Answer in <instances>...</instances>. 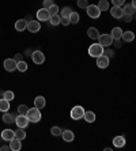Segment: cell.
<instances>
[{
  "instance_id": "21",
  "label": "cell",
  "mask_w": 136,
  "mask_h": 151,
  "mask_svg": "<svg viewBox=\"0 0 136 151\" xmlns=\"http://www.w3.org/2000/svg\"><path fill=\"white\" fill-rule=\"evenodd\" d=\"M121 34H122V29L121 27H113L112 33H110V35H112L113 40H121Z\"/></svg>"
},
{
  "instance_id": "12",
  "label": "cell",
  "mask_w": 136,
  "mask_h": 151,
  "mask_svg": "<svg viewBox=\"0 0 136 151\" xmlns=\"http://www.w3.org/2000/svg\"><path fill=\"white\" fill-rule=\"evenodd\" d=\"M15 137V132L12 129H4L1 131V139L6 142H10Z\"/></svg>"
},
{
  "instance_id": "28",
  "label": "cell",
  "mask_w": 136,
  "mask_h": 151,
  "mask_svg": "<svg viewBox=\"0 0 136 151\" xmlns=\"http://www.w3.org/2000/svg\"><path fill=\"white\" fill-rule=\"evenodd\" d=\"M49 22H50V25H52V26L60 25V15H59V14L50 15V18H49Z\"/></svg>"
},
{
  "instance_id": "44",
  "label": "cell",
  "mask_w": 136,
  "mask_h": 151,
  "mask_svg": "<svg viewBox=\"0 0 136 151\" xmlns=\"http://www.w3.org/2000/svg\"><path fill=\"white\" fill-rule=\"evenodd\" d=\"M0 150H1V151H7V150H10V146H1V147H0Z\"/></svg>"
},
{
  "instance_id": "33",
  "label": "cell",
  "mask_w": 136,
  "mask_h": 151,
  "mask_svg": "<svg viewBox=\"0 0 136 151\" xmlns=\"http://www.w3.org/2000/svg\"><path fill=\"white\" fill-rule=\"evenodd\" d=\"M3 98L8 99V101H12V99L15 98L14 91H10V90H7V91H4V93H3Z\"/></svg>"
},
{
  "instance_id": "3",
  "label": "cell",
  "mask_w": 136,
  "mask_h": 151,
  "mask_svg": "<svg viewBox=\"0 0 136 151\" xmlns=\"http://www.w3.org/2000/svg\"><path fill=\"white\" fill-rule=\"evenodd\" d=\"M98 44H99V45H102L104 48L110 46L113 44L112 35H110V34H99V37H98Z\"/></svg>"
},
{
  "instance_id": "10",
  "label": "cell",
  "mask_w": 136,
  "mask_h": 151,
  "mask_svg": "<svg viewBox=\"0 0 136 151\" xmlns=\"http://www.w3.org/2000/svg\"><path fill=\"white\" fill-rule=\"evenodd\" d=\"M3 65H4V70L8 71V72H12V71L17 70V61L14 59H6Z\"/></svg>"
},
{
  "instance_id": "40",
  "label": "cell",
  "mask_w": 136,
  "mask_h": 151,
  "mask_svg": "<svg viewBox=\"0 0 136 151\" xmlns=\"http://www.w3.org/2000/svg\"><path fill=\"white\" fill-rule=\"evenodd\" d=\"M113 6H117V7H121L122 4H125V0H112Z\"/></svg>"
},
{
  "instance_id": "22",
  "label": "cell",
  "mask_w": 136,
  "mask_h": 151,
  "mask_svg": "<svg viewBox=\"0 0 136 151\" xmlns=\"http://www.w3.org/2000/svg\"><path fill=\"white\" fill-rule=\"evenodd\" d=\"M113 146L114 147H124L125 146V139L124 136H116L113 139Z\"/></svg>"
},
{
  "instance_id": "17",
  "label": "cell",
  "mask_w": 136,
  "mask_h": 151,
  "mask_svg": "<svg viewBox=\"0 0 136 151\" xmlns=\"http://www.w3.org/2000/svg\"><path fill=\"white\" fill-rule=\"evenodd\" d=\"M3 121L6 124H12L15 123V114L10 112H3Z\"/></svg>"
},
{
  "instance_id": "8",
  "label": "cell",
  "mask_w": 136,
  "mask_h": 151,
  "mask_svg": "<svg viewBox=\"0 0 136 151\" xmlns=\"http://www.w3.org/2000/svg\"><path fill=\"white\" fill-rule=\"evenodd\" d=\"M32 59L35 64H42L45 61V55L41 52V50H34L32 53Z\"/></svg>"
},
{
  "instance_id": "20",
  "label": "cell",
  "mask_w": 136,
  "mask_h": 151,
  "mask_svg": "<svg viewBox=\"0 0 136 151\" xmlns=\"http://www.w3.org/2000/svg\"><path fill=\"white\" fill-rule=\"evenodd\" d=\"M122 12H124V14H128V15H133L135 14V10L136 8L133 7L132 4H122Z\"/></svg>"
},
{
  "instance_id": "13",
  "label": "cell",
  "mask_w": 136,
  "mask_h": 151,
  "mask_svg": "<svg viewBox=\"0 0 136 151\" xmlns=\"http://www.w3.org/2000/svg\"><path fill=\"white\" fill-rule=\"evenodd\" d=\"M46 105V101L45 98L42 97V95H38V97H35L34 99V108H37V109H44Z\"/></svg>"
},
{
  "instance_id": "19",
  "label": "cell",
  "mask_w": 136,
  "mask_h": 151,
  "mask_svg": "<svg viewBox=\"0 0 136 151\" xmlns=\"http://www.w3.org/2000/svg\"><path fill=\"white\" fill-rule=\"evenodd\" d=\"M110 14H112L113 18H117V19H120V18L124 15V12H122L121 7H117V6H113V8L110 10Z\"/></svg>"
},
{
  "instance_id": "14",
  "label": "cell",
  "mask_w": 136,
  "mask_h": 151,
  "mask_svg": "<svg viewBox=\"0 0 136 151\" xmlns=\"http://www.w3.org/2000/svg\"><path fill=\"white\" fill-rule=\"evenodd\" d=\"M61 136H63V140L64 142H73V139H75V135H73L72 131L70 129H65V131H61Z\"/></svg>"
},
{
  "instance_id": "5",
  "label": "cell",
  "mask_w": 136,
  "mask_h": 151,
  "mask_svg": "<svg viewBox=\"0 0 136 151\" xmlns=\"http://www.w3.org/2000/svg\"><path fill=\"white\" fill-rule=\"evenodd\" d=\"M86 10H87V15L90 18H93V19H97V18L101 17V11L95 4H89Z\"/></svg>"
},
{
  "instance_id": "42",
  "label": "cell",
  "mask_w": 136,
  "mask_h": 151,
  "mask_svg": "<svg viewBox=\"0 0 136 151\" xmlns=\"http://www.w3.org/2000/svg\"><path fill=\"white\" fill-rule=\"evenodd\" d=\"M14 60L17 61V63H18V61H22V60H23V55H21V53H17V55L14 56Z\"/></svg>"
},
{
  "instance_id": "34",
  "label": "cell",
  "mask_w": 136,
  "mask_h": 151,
  "mask_svg": "<svg viewBox=\"0 0 136 151\" xmlns=\"http://www.w3.org/2000/svg\"><path fill=\"white\" fill-rule=\"evenodd\" d=\"M53 136H61V128L60 127H52V129H50Z\"/></svg>"
},
{
  "instance_id": "1",
  "label": "cell",
  "mask_w": 136,
  "mask_h": 151,
  "mask_svg": "<svg viewBox=\"0 0 136 151\" xmlns=\"http://www.w3.org/2000/svg\"><path fill=\"white\" fill-rule=\"evenodd\" d=\"M26 117L29 119V121H30V123H38L40 120H41V110L37 109V108L27 109Z\"/></svg>"
},
{
  "instance_id": "38",
  "label": "cell",
  "mask_w": 136,
  "mask_h": 151,
  "mask_svg": "<svg viewBox=\"0 0 136 151\" xmlns=\"http://www.w3.org/2000/svg\"><path fill=\"white\" fill-rule=\"evenodd\" d=\"M60 23H61V25H64V26H68V25H70V19H68V18H65V17H60Z\"/></svg>"
},
{
  "instance_id": "46",
  "label": "cell",
  "mask_w": 136,
  "mask_h": 151,
  "mask_svg": "<svg viewBox=\"0 0 136 151\" xmlns=\"http://www.w3.org/2000/svg\"><path fill=\"white\" fill-rule=\"evenodd\" d=\"M131 4H132L133 7H135V8H136V0H132V3H131Z\"/></svg>"
},
{
  "instance_id": "11",
  "label": "cell",
  "mask_w": 136,
  "mask_h": 151,
  "mask_svg": "<svg viewBox=\"0 0 136 151\" xmlns=\"http://www.w3.org/2000/svg\"><path fill=\"white\" fill-rule=\"evenodd\" d=\"M97 65L99 68H108L109 65V57L108 56H105V55H101L99 57H97Z\"/></svg>"
},
{
  "instance_id": "30",
  "label": "cell",
  "mask_w": 136,
  "mask_h": 151,
  "mask_svg": "<svg viewBox=\"0 0 136 151\" xmlns=\"http://www.w3.org/2000/svg\"><path fill=\"white\" fill-rule=\"evenodd\" d=\"M17 70H19L21 72H26V71H27V63L23 61V60H22V61H18L17 63Z\"/></svg>"
},
{
  "instance_id": "36",
  "label": "cell",
  "mask_w": 136,
  "mask_h": 151,
  "mask_svg": "<svg viewBox=\"0 0 136 151\" xmlns=\"http://www.w3.org/2000/svg\"><path fill=\"white\" fill-rule=\"evenodd\" d=\"M27 106L26 105H19L18 106V114H26L27 113Z\"/></svg>"
},
{
  "instance_id": "15",
  "label": "cell",
  "mask_w": 136,
  "mask_h": 151,
  "mask_svg": "<svg viewBox=\"0 0 136 151\" xmlns=\"http://www.w3.org/2000/svg\"><path fill=\"white\" fill-rule=\"evenodd\" d=\"M22 148V143L19 139H17V137H14L12 140H10V150L12 151H19Z\"/></svg>"
},
{
  "instance_id": "7",
  "label": "cell",
  "mask_w": 136,
  "mask_h": 151,
  "mask_svg": "<svg viewBox=\"0 0 136 151\" xmlns=\"http://www.w3.org/2000/svg\"><path fill=\"white\" fill-rule=\"evenodd\" d=\"M30 33H38L41 30V25H40V21H29L27 22V27H26Z\"/></svg>"
},
{
  "instance_id": "25",
  "label": "cell",
  "mask_w": 136,
  "mask_h": 151,
  "mask_svg": "<svg viewBox=\"0 0 136 151\" xmlns=\"http://www.w3.org/2000/svg\"><path fill=\"white\" fill-rule=\"evenodd\" d=\"M87 35H89V38H91V40H98V37H99V32H98L95 27H90L87 30Z\"/></svg>"
},
{
  "instance_id": "35",
  "label": "cell",
  "mask_w": 136,
  "mask_h": 151,
  "mask_svg": "<svg viewBox=\"0 0 136 151\" xmlns=\"http://www.w3.org/2000/svg\"><path fill=\"white\" fill-rule=\"evenodd\" d=\"M76 4H78V7H79V8H87L89 0H78Z\"/></svg>"
},
{
  "instance_id": "2",
  "label": "cell",
  "mask_w": 136,
  "mask_h": 151,
  "mask_svg": "<svg viewBox=\"0 0 136 151\" xmlns=\"http://www.w3.org/2000/svg\"><path fill=\"white\" fill-rule=\"evenodd\" d=\"M89 55H90L91 57H99L101 55H104V46L99 45V44H93V45H90V48H89Z\"/></svg>"
},
{
  "instance_id": "45",
  "label": "cell",
  "mask_w": 136,
  "mask_h": 151,
  "mask_svg": "<svg viewBox=\"0 0 136 151\" xmlns=\"http://www.w3.org/2000/svg\"><path fill=\"white\" fill-rule=\"evenodd\" d=\"M24 19H26V21H32V17H30V15H27V17H26V18H24Z\"/></svg>"
},
{
  "instance_id": "6",
  "label": "cell",
  "mask_w": 136,
  "mask_h": 151,
  "mask_svg": "<svg viewBox=\"0 0 136 151\" xmlns=\"http://www.w3.org/2000/svg\"><path fill=\"white\" fill-rule=\"evenodd\" d=\"M29 119L26 117V114H19V116L15 117V124L18 125V128H26V127L29 125Z\"/></svg>"
},
{
  "instance_id": "27",
  "label": "cell",
  "mask_w": 136,
  "mask_h": 151,
  "mask_svg": "<svg viewBox=\"0 0 136 151\" xmlns=\"http://www.w3.org/2000/svg\"><path fill=\"white\" fill-rule=\"evenodd\" d=\"M15 132V137H17V139H19V140H23L24 137H26V132H24L23 131V128H18L17 131H14Z\"/></svg>"
},
{
  "instance_id": "18",
  "label": "cell",
  "mask_w": 136,
  "mask_h": 151,
  "mask_svg": "<svg viewBox=\"0 0 136 151\" xmlns=\"http://www.w3.org/2000/svg\"><path fill=\"white\" fill-rule=\"evenodd\" d=\"M121 38H122V41H125V42H131V41H133L135 40V33L133 32H122V34H121Z\"/></svg>"
},
{
  "instance_id": "43",
  "label": "cell",
  "mask_w": 136,
  "mask_h": 151,
  "mask_svg": "<svg viewBox=\"0 0 136 151\" xmlns=\"http://www.w3.org/2000/svg\"><path fill=\"white\" fill-rule=\"evenodd\" d=\"M113 42H114V45L117 46V48H121V41H120V40H113Z\"/></svg>"
},
{
  "instance_id": "9",
  "label": "cell",
  "mask_w": 136,
  "mask_h": 151,
  "mask_svg": "<svg viewBox=\"0 0 136 151\" xmlns=\"http://www.w3.org/2000/svg\"><path fill=\"white\" fill-rule=\"evenodd\" d=\"M49 18H50V14H49V11L48 8H40L38 11H37V19L41 22L44 21H49Z\"/></svg>"
},
{
  "instance_id": "39",
  "label": "cell",
  "mask_w": 136,
  "mask_h": 151,
  "mask_svg": "<svg viewBox=\"0 0 136 151\" xmlns=\"http://www.w3.org/2000/svg\"><path fill=\"white\" fill-rule=\"evenodd\" d=\"M104 55H105V56H108L109 59H110V57H113V56H114V52H113L112 49H109V48H108V49H106V50L104 49Z\"/></svg>"
},
{
  "instance_id": "24",
  "label": "cell",
  "mask_w": 136,
  "mask_h": 151,
  "mask_svg": "<svg viewBox=\"0 0 136 151\" xmlns=\"http://www.w3.org/2000/svg\"><path fill=\"white\" fill-rule=\"evenodd\" d=\"M10 109V101L6 98L0 99V112H8Z\"/></svg>"
},
{
  "instance_id": "31",
  "label": "cell",
  "mask_w": 136,
  "mask_h": 151,
  "mask_svg": "<svg viewBox=\"0 0 136 151\" xmlns=\"http://www.w3.org/2000/svg\"><path fill=\"white\" fill-rule=\"evenodd\" d=\"M48 11H49V14H50V15H56V14H59L60 8H59V6H57V4L53 3L52 6H50V7L48 8Z\"/></svg>"
},
{
  "instance_id": "41",
  "label": "cell",
  "mask_w": 136,
  "mask_h": 151,
  "mask_svg": "<svg viewBox=\"0 0 136 151\" xmlns=\"http://www.w3.org/2000/svg\"><path fill=\"white\" fill-rule=\"evenodd\" d=\"M53 4V0H44V8H49Z\"/></svg>"
},
{
  "instance_id": "16",
  "label": "cell",
  "mask_w": 136,
  "mask_h": 151,
  "mask_svg": "<svg viewBox=\"0 0 136 151\" xmlns=\"http://www.w3.org/2000/svg\"><path fill=\"white\" fill-rule=\"evenodd\" d=\"M26 27H27V21L26 19H18L15 22V29L18 32H23V30H26Z\"/></svg>"
},
{
  "instance_id": "37",
  "label": "cell",
  "mask_w": 136,
  "mask_h": 151,
  "mask_svg": "<svg viewBox=\"0 0 136 151\" xmlns=\"http://www.w3.org/2000/svg\"><path fill=\"white\" fill-rule=\"evenodd\" d=\"M122 19H124V22H125V23H131V22L133 21V15H128V14H124L122 15Z\"/></svg>"
},
{
  "instance_id": "32",
  "label": "cell",
  "mask_w": 136,
  "mask_h": 151,
  "mask_svg": "<svg viewBox=\"0 0 136 151\" xmlns=\"http://www.w3.org/2000/svg\"><path fill=\"white\" fill-rule=\"evenodd\" d=\"M71 12H72V8L71 7H64L63 10H61V12H60V17H65V18H68L71 15Z\"/></svg>"
},
{
  "instance_id": "29",
  "label": "cell",
  "mask_w": 136,
  "mask_h": 151,
  "mask_svg": "<svg viewBox=\"0 0 136 151\" xmlns=\"http://www.w3.org/2000/svg\"><path fill=\"white\" fill-rule=\"evenodd\" d=\"M68 19H70V23H73V25H75V23H78V22H79V19H80V17H79V14H78V12H71V15L70 17H68Z\"/></svg>"
},
{
  "instance_id": "4",
  "label": "cell",
  "mask_w": 136,
  "mask_h": 151,
  "mask_svg": "<svg viewBox=\"0 0 136 151\" xmlns=\"http://www.w3.org/2000/svg\"><path fill=\"white\" fill-rule=\"evenodd\" d=\"M83 114H84V109L82 106H73L71 109V119L72 120H80L83 119Z\"/></svg>"
},
{
  "instance_id": "23",
  "label": "cell",
  "mask_w": 136,
  "mask_h": 151,
  "mask_svg": "<svg viewBox=\"0 0 136 151\" xmlns=\"http://www.w3.org/2000/svg\"><path fill=\"white\" fill-rule=\"evenodd\" d=\"M83 119L86 120L87 123H94L95 121V113L91 112V110H87V112H84Z\"/></svg>"
},
{
  "instance_id": "26",
  "label": "cell",
  "mask_w": 136,
  "mask_h": 151,
  "mask_svg": "<svg viewBox=\"0 0 136 151\" xmlns=\"http://www.w3.org/2000/svg\"><path fill=\"white\" fill-rule=\"evenodd\" d=\"M97 7L99 8V11H108L109 10V3H108V0H99V3L97 4Z\"/></svg>"
}]
</instances>
